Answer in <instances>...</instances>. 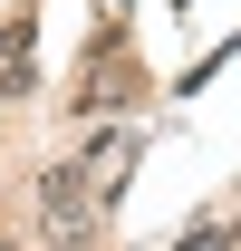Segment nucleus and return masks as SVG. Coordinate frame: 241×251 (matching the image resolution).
<instances>
[{
	"mask_svg": "<svg viewBox=\"0 0 241 251\" xmlns=\"http://www.w3.org/2000/svg\"><path fill=\"white\" fill-rule=\"evenodd\" d=\"M0 251H20V242H0Z\"/></svg>",
	"mask_w": 241,
	"mask_h": 251,
	"instance_id": "obj_1",
	"label": "nucleus"
},
{
	"mask_svg": "<svg viewBox=\"0 0 241 251\" xmlns=\"http://www.w3.org/2000/svg\"><path fill=\"white\" fill-rule=\"evenodd\" d=\"M183 251H193V242H183Z\"/></svg>",
	"mask_w": 241,
	"mask_h": 251,
	"instance_id": "obj_2",
	"label": "nucleus"
}]
</instances>
